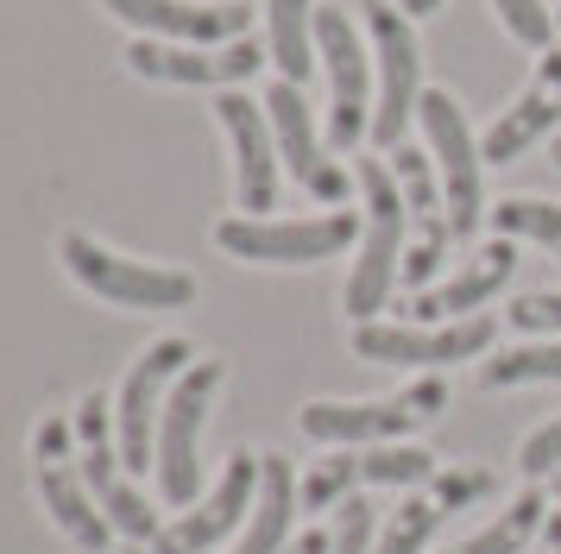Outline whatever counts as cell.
<instances>
[{
  "instance_id": "cell-35",
  "label": "cell",
  "mask_w": 561,
  "mask_h": 554,
  "mask_svg": "<svg viewBox=\"0 0 561 554\" xmlns=\"http://www.w3.org/2000/svg\"><path fill=\"white\" fill-rule=\"evenodd\" d=\"M398 7H404L410 20H430V13H435V7H442V0H398Z\"/></svg>"
},
{
  "instance_id": "cell-9",
  "label": "cell",
  "mask_w": 561,
  "mask_h": 554,
  "mask_svg": "<svg viewBox=\"0 0 561 554\" xmlns=\"http://www.w3.org/2000/svg\"><path fill=\"white\" fill-rule=\"evenodd\" d=\"M416 126H423V146H430L435 171H442L448 227H455V240H467V233L485 221V158H480V139H473V126H467V114H460V101L448 95V89H423Z\"/></svg>"
},
{
  "instance_id": "cell-10",
  "label": "cell",
  "mask_w": 561,
  "mask_h": 554,
  "mask_svg": "<svg viewBox=\"0 0 561 554\" xmlns=\"http://www.w3.org/2000/svg\"><path fill=\"white\" fill-rule=\"evenodd\" d=\"M32 460H38V498L51 510V523L77 542L82 554H102L114 523L102 517V504L82 478V460H77V416H45L38 435H32Z\"/></svg>"
},
{
  "instance_id": "cell-36",
  "label": "cell",
  "mask_w": 561,
  "mask_h": 554,
  "mask_svg": "<svg viewBox=\"0 0 561 554\" xmlns=\"http://www.w3.org/2000/svg\"><path fill=\"white\" fill-rule=\"evenodd\" d=\"M549 158H556V164H561V132H556V139H549Z\"/></svg>"
},
{
  "instance_id": "cell-20",
  "label": "cell",
  "mask_w": 561,
  "mask_h": 554,
  "mask_svg": "<svg viewBox=\"0 0 561 554\" xmlns=\"http://www.w3.org/2000/svg\"><path fill=\"white\" fill-rule=\"evenodd\" d=\"M511 272H517V240H485L460 272H448L442 284H430V290H416L410 297V322H467V315H480L485 302L499 297L511 284Z\"/></svg>"
},
{
  "instance_id": "cell-4",
  "label": "cell",
  "mask_w": 561,
  "mask_h": 554,
  "mask_svg": "<svg viewBox=\"0 0 561 554\" xmlns=\"http://www.w3.org/2000/svg\"><path fill=\"white\" fill-rule=\"evenodd\" d=\"M359 240L354 208H329V215H233L215 227V246L240 258V265H322L334 252H347Z\"/></svg>"
},
{
  "instance_id": "cell-13",
  "label": "cell",
  "mask_w": 561,
  "mask_h": 554,
  "mask_svg": "<svg viewBox=\"0 0 561 554\" xmlns=\"http://www.w3.org/2000/svg\"><path fill=\"white\" fill-rule=\"evenodd\" d=\"M442 473L435 466L430 448H410V441H385V448H341L329 453V460H316L304 473V492H297V504L304 510H329V504H347L359 498L366 485H398V492H416V485H430V478Z\"/></svg>"
},
{
  "instance_id": "cell-29",
  "label": "cell",
  "mask_w": 561,
  "mask_h": 554,
  "mask_svg": "<svg viewBox=\"0 0 561 554\" xmlns=\"http://www.w3.org/2000/svg\"><path fill=\"white\" fill-rule=\"evenodd\" d=\"M373 529H379L373 504H366V498H347V504H341V523H334L329 554H373Z\"/></svg>"
},
{
  "instance_id": "cell-24",
  "label": "cell",
  "mask_w": 561,
  "mask_h": 554,
  "mask_svg": "<svg viewBox=\"0 0 561 554\" xmlns=\"http://www.w3.org/2000/svg\"><path fill=\"white\" fill-rule=\"evenodd\" d=\"M542 523H549L542 492H524V498H511L485 529H473L467 542H455V549H442V554H524L542 535Z\"/></svg>"
},
{
  "instance_id": "cell-23",
  "label": "cell",
  "mask_w": 561,
  "mask_h": 554,
  "mask_svg": "<svg viewBox=\"0 0 561 554\" xmlns=\"http://www.w3.org/2000/svg\"><path fill=\"white\" fill-rule=\"evenodd\" d=\"M265 50L284 82L304 89L316 70V0H265Z\"/></svg>"
},
{
  "instance_id": "cell-31",
  "label": "cell",
  "mask_w": 561,
  "mask_h": 554,
  "mask_svg": "<svg viewBox=\"0 0 561 554\" xmlns=\"http://www.w3.org/2000/svg\"><path fill=\"white\" fill-rule=\"evenodd\" d=\"M524 334H561V290H530L505 309Z\"/></svg>"
},
{
  "instance_id": "cell-2",
  "label": "cell",
  "mask_w": 561,
  "mask_h": 554,
  "mask_svg": "<svg viewBox=\"0 0 561 554\" xmlns=\"http://www.w3.org/2000/svg\"><path fill=\"white\" fill-rule=\"evenodd\" d=\"M57 258H64V272L77 277L89 297L114 302V309H190L196 302V277L178 272V265H152V258H127V252L102 246L95 233H82L70 227L64 240H57Z\"/></svg>"
},
{
  "instance_id": "cell-32",
  "label": "cell",
  "mask_w": 561,
  "mask_h": 554,
  "mask_svg": "<svg viewBox=\"0 0 561 554\" xmlns=\"http://www.w3.org/2000/svg\"><path fill=\"white\" fill-rule=\"evenodd\" d=\"M517 466H524V478H549V473H561V416L556 423H542L524 441V453H517Z\"/></svg>"
},
{
  "instance_id": "cell-16",
  "label": "cell",
  "mask_w": 561,
  "mask_h": 554,
  "mask_svg": "<svg viewBox=\"0 0 561 554\" xmlns=\"http://www.w3.org/2000/svg\"><path fill=\"white\" fill-rule=\"evenodd\" d=\"M265 120H272V139H278V158H284V171L304 183L316 201H347V171L329 158V139L316 132V114H309V101L297 82H272L265 89Z\"/></svg>"
},
{
  "instance_id": "cell-6",
  "label": "cell",
  "mask_w": 561,
  "mask_h": 554,
  "mask_svg": "<svg viewBox=\"0 0 561 554\" xmlns=\"http://www.w3.org/2000/svg\"><path fill=\"white\" fill-rule=\"evenodd\" d=\"M366 32H373V57H379V95H373V146L398 151L404 126L423 107V50L410 32V13L391 0H359Z\"/></svg>"
},
{
  "instance_id": "cell-28",
  "label": "cell",
  "mask_w": 561,
  "mask_h": 554,
  "mask_svg": "<svg viewBox=\"0 0 561 554\" xmlns=\"http://www.w3.org/2000/svg\"><path fill=\"white\" fill-rule=\"evenodd\" d=\"M492 13H499V25H505L517 45H530V50H549L556 45V32H561V25L549 20L542 0H492Z\"/></svg>"
},
{
  "instance_id": "cell-7",
  "label": "cell",
  "mask_w": 561,
  "mask_h": 554,
  "mask_svg": "<svg viewBox=\"0 0 561 554\" xmlns=\"http://www.w3.org/2000/svg\"><path fill=\"white\" fill-rule=\"evenodd\" d=\"M107 428H114V403H107L102 391H89V397L77 403V441H82L77 460H82V478H89V492H95V504H102V517L127 535L133 549H158L164 523H158L152 504L133 492L127 460H121V441H107Z\"/></svg>"
},
{
  "instance_id": "cell-8",
  "label": "cell",
  "mask_w": 561,
  "mask_h": 554,
  "mask_svg": "<svg viewBox=\"0 0 561 554\" xmlns=\"http://www.w3.org/2000/svg\"><path fill=\"white\" fill-rule=\"evenodd\" d=\"M228 366L221 359H196L190 372L171 384L164 397V416H158V492L164 504H196V485H203V428H208V409H215V391H221Z\"/></svg>"
},
{
  "instance_id": "cell-18",
  "label": "cell",
  "mask_w": 561,
  "mask_h": 554,
  "mask_svg": "<svg viewBox=\"0 0 561 554\" xmlns=\"http://www.w3.org/2000/svg\"><path fill=\"white\" fill-rule=\"evenodd\" d=\"M556 126H561V45H549L536 57V76L517 89V101L499 107V120L485 126L480 139L485 171L492 164H517L536 139H556Z\"/></svg>"
},
{
  "instance_id": "cell-11",
  "label": "cell",
  "mask_w": 561,
  "mask_h": 554,
  "mask_svg": "<svg viewBox=\"0 0 561 554\" xmlns=\"http://www.w3.org/2000/svg\"><path fill=\"white\" fill-rule=\"evenodd\" d=\"M196 366V347L183 334H164L139 353L121 378V397H114V441H121V460L127 473H146V460L158 453V416H164V397L171 384Z\"/></svg>"
},
{
  "instance_id": "cell-38",
  "label": "cell",
  "mask_w": 561,
  "mask_h": 554,
  "mask_svg": "<svg viewBox=\"0 0 561 554\" xmlns=\"http://www.w3.org/2000/svg\"><path fill=\"white\" fill-rule=\"evenodd\" d=\"M127 554H146V549H127Z\"/></svg>"
},
{
  "instance_id": "cell-19",
  "label": "cell",
  "mask_w": 561,
  "mask_h": 554,
  "mask_svg": "<svg viewBox=\"0 0 561 554\" xmlns=\"http://www.w3.org/2000/svg\"><path fill=\"white\" fill-rule=\"evenodd\" d=\"M253 498H259V453H233L228 473L215 478V492H208L196 510H183L178 523L158 535L152 554H208L221 535L247 529V517H253Z\"/></svg>"
},
{
  "instance_id": "cell-3",
  "label": "cell",
  "mask_w": 561,
  "mask_h": 554,
  "mask_svg": "<svg viewBox=\"0 0 561 554\" xmlns=\"http://www.w3.org/2000/svg\"><path fill=\"white\" fill-rule=\"evenodd\" d=\"M448 409V384L442 378H416L398 397H359V403H304L297 428L322 448H385V441H404L410 428L435 423Z\"/></svg>"
},
{
  "instance_id": "cell-33",
  "label": "cell",
  "mask_w": 561,
  "mask_h": 554,
  "mask_svg": "<svg viewBox=\"0 0 561 554\" xmlns=\"http://www.w3.org/2000/svg\"><path fill=\"white\" fill-rule=\"evenodd\" d=\"M536 554H561V510H549V523H542V549Z\"/></svg>"
},
{
  "instance_id": "cell-14",
  "label": "cell",
  "mask_w": 561,
  "mask_h": 554,
  "mask_svg": "<svg viewBox=\"0 0 561 554\" xmlns=\"http://www.w3.org/2000/svg\"><path fill=\"white\" fill-rule=\"evenodd\" d=\"M259 64H272V50L253 32L233 45H171V38L127 45V70L139 82H171V89H233V82H253Z\"/></svg>"
},
{
  "instance_id": "cell-5",
  "label": "cell",
  "mask_w": 561,
  "mask_h": 554,
  "mask_svg": "<svg viewBox=\"0 0 561 554\" xmlns=\"http://www.w3.org/2000/svg\"><path fill=\"white\" fill-rule=\"evenodd\" d=\"M316 64L329 70V146H359L373 139V95H379V76L366 57L359 25L347 20V7H316Z\"/></svg>"
},
{
  "instance_id": "cell-30",
  "label": "cell",
  "mask_w": 561,
  "mask_h": 554,
  "mask_svg": "<svg viewBox=\"0 0 561 554\" xmlns=\"http://www.w3.org/2000/svg\"><path fill=\"white\" fill-rule=\"evenodd\" d=\"M430 485H435L430 498L442 504V510H460V504H473V498L492 492V473H485V466H448V473H435Z\"/></svg>"
},
{
  "instance_id": "cell-21",
  "label": "cell",
  "mask_w": 561,
  "mask_h": 554,
  "mask_svg": "<svg viewBox=\"0 0 561 554\" xmlns=\"http://www.w3.org/2000/svg\"><path fill=\"white\" fill-rule=\"evenodd\" d=\"M114 20H127L139 38H171V45H233L247 38V7L240 0H215V7H190V0H102Z\"/></svg>"
},
{
  "instance_id": "cell-34",
  "label": "cell",
  "mask_w": 561,
  "mask_h": 554,
  "mask_svg": "<svg viewBox=\"0 0 561 554\" xmlns=\"http://www.w3.org/2000/svg\"><path fill=\"white\" fill-rule=\"evenodd\" d=\"M329 542L334 535H316V529H309V535H297V549H284V554H329Z\"/></svg>"
},
{
  "instance_id": "cell-1",
  "label": "cell",
  "mask_w": 561,
  "mask_h": 554,
  "mask_svg": "<svg viewBox=\"0 0 561 554\" xmlns=\"http://www.w3.org/2000/svg\"><path fill=\"white\" fill-rule=\"evenodd\" d=\"M359 196H366V221H359V258L347 272V315L373 322L385 302L398 297L404 284V246H410V215H404V189L385 158H359Z\"/></svg>"
},
{
  "instance_id": "cell-26",
  "label": "cell",
  "mask_w": 561,
  "mask_h": 554,
  "mask_svg": "<svg viewBox=\"0 0 561 554\" xmlns=\"http://www.w3.org/2000/svg\"><path fill=\"white\" fill-rule=\"evenodd\" d=\"M561 384V341H530V347H511L499 359L480 366V384L485 391H511V384Z\"/></svg>"
},
{
  "instance_id": "cell-12",
  "label": "cell",
  "mask_w": 561,
  "mask_h": 554,
  "mask_svg": "<svg viewBox=\"0 0 561 554\" xmlns=\"http://www.w3.org/2000/svg\"><path fill=\"white\" fill-rule=\"evenodd\" d=\"M391 176L404 189V215H410V246H404V290H430L442 284V258L455 246L448 227V196H442V171H435L430 146H398L391 151Z\"/></svg>"
},
{
  "instance_id": "cell-25",
  "label": "cell",
  "mask_w": 561,
  "mask_h": 554,
  "mask_svg": "<svg viewBox=\"0 0 561 554\" xmlns=\"http://www.w3.org/2000/svg\"><path fill=\"white\" fill-rule=\"evenodd\" d=\"M485 221L499 227L505 240H536L561 258V201L549 196H505L499 208H485Z\"/></svg>"
},
{
  "instance_id": "cell-15",
  "label": "cell",
  "mask_w": 561,
  "mask_h": 554,
  "mask_svg": "<svg viewBox=\"0 0 561 554\" xmlns=\"http://www.w3.org/2000/svg\"><path fill=\"white\" fill-rule=\"evenodd\" d=\"M492 315H467V322H359L354 327V353L359 359H379V366H416V372H435V366H460V359H480L492 347Z\"/></svg>"
},
{
  "instance_id": "cell-27",
  "label": "cell",
  "mask_w": 561,
  "mask_h": 554,
  "mask_svg": "<svg viewBox=\"0 0 561 554\" xmlns=\"http://www.w3.org/2000/svg\"><path fill=\"white\" fill-rule=\"evenodd\" d=\"M442 517H448V510H442L435 498H423V492H410V498L398 504L391 517H385V529H379V549H373V554H423V549L435 542V529H442Z\"/></svg>"
},
{
  "instance_id": "cell-37",
  "label": "cell",
  "mask_w": 561,
  "mask_h": 554,
  "mask_svg": "<svg viewBox=\"0 0 561 554\" xmlns=\"http://www.w3.org/2000/svg\"><path fill=\"white\" fill-rule=\"evenodd\" d=\"M556 498H561V473H556Z\"/></svg>"
},
{
  "instance_id": "cell-17",
  "label": "cell",
  "mask_w": 561,
  "mask_h": 554,
  "mask_svg": "<svg viewBox=\"0 0 561 554\" xmlns=\"http://www.w3.org/2000/svg\"><path fill=\"white\" fill-rule=\"evenodd\" d=\"M215 114L228 126V146H233V196H240V215H272L278 208V139H272V120L265 107L240 95V89H221Z\"/></svg>"
},
{
  "instance_id": "cell-22",
  "label": "cell",
  "mask_w": 561,
  "mask_h": 554,
  "mask_svg": "<svg viewBox=\"0 0 561 554\" xmlns=\"http://www.w3.org/2000/svg\"><path fill=\"white\" fill-rule=\"evenodd\" d=\"M290 523H297V473L278 453H259V498H253V517L240 529L233 554H284Z\"/></svg>"
},
{
  "instance_id": "cell-39",
  "label": "cell",
  "mask_w": 561,
  "mask_h": 554,
  "mask_svg": "<svg viewBox=\"0 0 561 554\" xmlns=\"http://www.w3.org/2000/svg\"><path fill=\"white\" fill-rule=\"evenodd\" d=\"M556 25H561V13H556Z\"/></svg>"
}]
</instances>
